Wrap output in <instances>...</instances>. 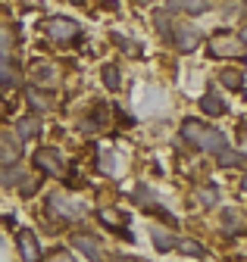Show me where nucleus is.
I'll use <instances>...</instances> for the list:
<instances>
[{
    "mask_svg": "<svg viewBox=\"0 0 247 262\" xmlns=\"http://www.w3.org/2000/svg\"><path fill=\"white\" fill-rule=\"evenodd\" d=\"M16 135H19V141H32V138H38V135H41V122H38V116H25V119H19V122H16Z\"/></svg>",
    "mask_w": 247,
    "mask_h": 262,
    "instance_id": "1a4fd4ad",
    "label": "nucleus"
},
{
    "mask_svg": "<svg viewBox=\"0 0 247 262\" xmlns=\"http://www.w3.org/2000/svg\"><path fill=\"white\" fill-rule=\"evenodd\" d=\"M241 44H244V47H247V25H244V28H241Z\"/></svg>",
    "mask_w": 247,
    "mask_h": 262,
    "instance_id": "bb28decb",
    "label": "nucleus"
},
{
    "mask_svg": "<svg viewBox=\"0 0 247 262\" xmlns=\"http://www.w3.org/2000/svg\"><path fill=\"white\" fill-rule=\"evenodd\" d=\"M50 262H72V259H69V256H66V253H56V256H53V259H50Z\"/></svg>",
    "mask_w": 247,
    "mask_h": 262,
    "instance_id": "a878e982",
    "label": "nucleus"
},
{
    "mask_svg": "<svg viewBox=\"0 0 247 262\" xmlns=\"http://www.w3.org/2000/svg\"><path fill=\"white\" fill-rule=\"evenodd\" d=\"M0 138H4V135H0ZM16 144H4V141H0V159H16Z\"/></svg>",
    "mask_w": 247,
    "mask_h": 262,
    "instance_id": "b1692460",
    "label": "nucleus"
},
{
    "mask_svg": "<svg viewBox=\"0 0 247 262\" xmlns=\"http://www.w3.org/2000/svg\"><path fill=\"white\" fill-rule=\"evenodd\" d=\"M47 209H56L59 219H78V209L69 206V200H66V196H59V193H53L50 200H47Z\"/></svg>",
    "mask_w": 247,
    "mask_h": 262,
    "instance_id": "f8f14e48",
    "label": "nucleus"
},
{
    "mask_svg": "<svg viewBox=\"0 0 247 262\" xmlns=\"http://www.w3.org/2000/svg\"><path fill=\"white\" fill-rule=\"evenodd\" d=\"M141 4H147V0H141Z\"/></svg>",
    "mask_w": 247,
    "mask_h": 262,
    "instance_id": "c756f323",
    "label": "nucleus"
},
{
    "mask_svg": "<svg viewBox=\"0 0 247 262\" xmlns=\"http://www.w3.org/2000/svg\"><path fill=\"white\" fill-rule=\"evenodd\" d=\"M181 138L188 141L191 147L203 150V153H216V156H219L222 150H229V141H225L222 131H216V128H210V125H203L197 119H184L181 122Z\"/></svg>",
    "mask_w": 247,
    "mask_h": 262,
    "instance_id": "f257e3e1",
    "label": "nucleus"
},
{
    "mask_svg": "<svg viewBox=\"0 0 247 262\" xmlns=\"http://www.w3.org/2000/svg\"><path fill=\"white\" fill-rule=\"evenodd\" d=\"M200 113H207V116H225V103L219 100V94H216V91H210V94L200 97Z\"/></svg>",
    "mask_w": 247,
    "mask_h": 262,
    "instance_id": "9b49d317",
    "label": "nucleus"
},
{
    "mask_svg": "<svg viewBox=\"0 0 247 262\" xmlns=\"http://www.w3.org/2000/svg\"><path fill=\"white\" fill-rule=\"evenodd\" d=\"M244 190H247V178H244Z\"/></svg>",
    "mask_w": 247,
    "mask_h": 262,
    "instance_id": "cd10ccee",
    "label": "nucleus"
},
{
    "mask_svg": "<svg viewBox=\"0 0 247 262\" xmlns=\"http://www.w3.org/2000/svg\"><path fill=\"white\" fill-rule=\"evenodd\" d=\"M175 247H178L181 253H188V256H203V247H200V244H194V241H178Z\"/></svg>",
    "mask_w": 247,
    "mask_h": 262,
    "instance_id": "4be33fe9",
    "label": "nucleus"
},
{
    "mask_svg": "<svg viewBox=\"0 0 247 262\" xmlns=\"http://www.w3.org/2000/svg\"><path fill=\"white\" fill-rule=\"evenodd\" d=\"M35 190H38V178H28V181L19 184V193H22V196H32Z\"/></svg>",
    "mask_w": 247,
    "mask_h": 262,
    "instance_id": "393cba45",
    "label": "nucleus"
},
{
    "mask_svg": "<svg viewBox=\"0 0 247 262\" xmlns=\"http://www.w3.org/2000/svg\"><path fill=\"white\" fill-rule=\"evenodd\" d=\"M241 10H247V4H244V0H229V4L222 7V13H225V16H238Z\"/></svg>",
    "mask_w": 247,
    "mask_h": 262,
    "instance_id": "5701e85b",
    "label": "nucleus"
},
{
    "mask_svg": "<svg viewBox=\"0 0 247 262\" xmlns=\"http://www.w3.org/2000/svg\"><path fill=\"white\" fill-rule=\"evenodd\" d=\"M25 181V169L19 162H10L7 169H0V184H22Z\"/></svg>",
    "mask_w": 247,
    "mask_h": 262,
    "instance_id": "4468645a",
    "label": "nucleus"
},
{
    "mask_svg": "<svg viewBox=\"0 0 247 262\" xmlns=\"http://www.w3.org/2000/svg\"><path fill=\"white\" fill-rule=\"evenodd\" d=\"M25 97H28V103H32V106H35L38 113L50 110V97H47V94H41L38 88H28V91H25Z\"/></svg>",
    "mask_w": 247,
    "mask_h": 262,
    "instance_id": "dca6fc26",
    "label": "nucleus"
},
{
    "mask_svg": "<svg viewBox=\"0 0 247 262\" xmlns=\"http://www.w3.org/2000/svg\"><path fill=\"white\" fill-rule=\"evenodd\" d=\"M19 84V72H16V66L7 53H0V88H16Z\"/></svg>",
    "mask_w": 247,
    "mask_h": 262,
    "instance_id": "9d476101",
    "label": "nucleus"
},
{
    "mask_svg": "<svg viewBox=\"0 0 247 262\" xmlns=\"http://www.w3.org/2000/svg\"><path fill=\"white\" fill-rule=\"evenodd\" d=\"M72 244H75V250H81L91 262H104V253H100V244L91 237V234H75L72 237Z\"/></svg>",
    "mask_w": 247,
    "mask_h": 262,
    "instance_id": "0eeeda50",
    "label": "nucleus"
},
{
    "mask_svg": "<svg viewBox=\"0 0 247 262\" xmlns=\"http://www.w3.org/2000/svg\"><path fill=\"white\" fill-rule=\"evenodd\" d=\"M35 162H38V169H41V172H47V175H53V178L63 175V159H59V153L50 150V147L38 150V153H35Z\"/></svg>",
    "mask_w": 247,
    "mask_h": 262,
    "instance_id": "39448f33",
    "label": "nucleus"
},
{
    "mask_svg": "<svg viewBox=\"0 0 247 262\" xmlns=\"http://www.w3.org/2000/svg\"><path fill=\"white\" fill-rule=\"evenodd\" d=\"M19 253H22L25 262H41V247H38V237L32 231L19 234Z\"/></svg>",
    "mask_w": 247,
    "mask_h": 262,
    "instance_id": "423d86ee",
    "label": "nucleus"
},
{
    "mask_svg": "<svg viewBox=\"0 0 247 262\" xmlns=\"http://www.w3.org/2000/svg\"><path fill=\"white\" fill-rule=\"evenodd\" d=\"M219 81H222L229 91H241V88H244V75H241L238 69H222V72H219Z\"/></svg>",
    "mask_w": 247,
    "mask_h": 262,
    "instance_id": "2eb2a0df",
    "label": "nucleus"
},
{
    "mask_svg": "<svg viewBox=\"0 0 247 262\" xmlns=\"http://www.w3.org/2000/svg\"><path fill=\"white\" fill-rule=\"evenodd\" d=\"M150 237H153V247H157L160 253H166V250H172L178 244V237L172 231H166V228H150Z\"/></svg>",
    "mask_w": 247,
    "mask_h": 262,
    "instance_id": "ddd939ff",
    "label": "nucleus"
},
{
    "mask_svg": "<svg viewBox=\"0 0 247 262\" xmlns=\"http://www.w3.org/2000/svg\"><path fill=\"white\" fill-rule=\"evenodd\" d=\"M197 200L200 206H216V200H219V190H216V184H203L197 190Z\"/></svg>",
    "mask_w": 247,
    "mask_h": 262,
    "instance_id": "a211bd4d",
    "label": "nucleus"
},
{
    "mask_svg": "<svg viewBox=\"0 0 247 262\" xmlns=\"http://www.w3.org/2000/svg\"><path fill=\"white\" fill-rule=\"evenodd\" d=\"M113 38H116V47H119V50H126L129 56H138V53H141V47H138L132 38H126V35H113Z\"/></svg>",
    "mask_w": 247,
    "mask_h": 262,
    "instance_id": "6ab92c4d",
    "label": "nucleus"
},
{
    "mask_svg": "<svg viewBox=\"0 0 247 262\" xmlns=\"http://www.w3.org/2000/svg\"><path fill=\"white\" fill-rule=\"evenodd\" d=\"M210 53L213 56H241L244 44L235 41L232 35H216V38H210Z\"/></svg>",
    "mask_w": 247,
    "mask_h": 262,
    "instance_id": "20e7f679",
    "label": "nucleus"
},
{
    "mask_svg": "<svg viewBox=\"0 0 247 262\" xmlns=\"http://www.w3.org/2000/svg\"><path fill=\"white\" fill-rule=\"evenodd\" d=\"M241 162H244V156H241V153H235V150H222V153H219V166L235 169V166H241Z\"/></svg>",
    "mask_w": 247,
    "mask_h": 262,
    "instance_id": "412c9836",
    "label": "nucleus"
},
{
    "mask_svg": "<svg viewBox=\"0 0 247 262\" xmlns=\"http://www.w3.org/2000/svg\"><path fill=\"white\" fill-rule=\"evenodd\" d=\"M100 75H104V84H107L110 91H119V66H116V62H107Z\"/></svg>",
    "mask_w": 247,
    "mask_h": 262,
    "instance_id": "f3484780",
    "label": "nucleus"
},
{
    "mask_svg": "<svg viewBox=\"0 0 247 262\" xmlns=\"http://www.w3.org/2000/svg\"><path fill=\"white\" fill-rule=\"evenodd\" d=\"M44 31H47L50 41H59V44L78 38V25H75L72 19H66V16H53V19H47V22H44Z\"/></svg>",
    "mask_w": 247,
    "mask_h": 262,
    "instance_id": "f03ea898",
    "label": "nucleus"
},
{
    "mask_svg": "<svg viewBox=\"0 0 247 262\" xmlns=\"http://www.w3.org/2000/svg\"><path fill=\"white\" fill-rule=\"evenodd\" d=\"M207 10V0H169L166 4V13H191V16H200Z\"/></svg>",
    "mask_w": 247,
    "mask_h": 262,
    "instance_id": "6e6552de",
    "label": "nucleus"
},
{
    "mask_svg": "<svg viewBox=\"0 0 247 262\" xmlns=\"http://www.w3.org/2000/svg\"><path fill=\"white\" fill-rule=\"evenodd\" d=\"M169 38H172V44H175L178 53H191V50L200 44V31H197L194 25H175Z\"/></svg>",
    "mask_w": 247,
    "mask_h": 262,
    "instance_id": "7ed1b4c3",
    "label": "nucleus"
},
{
    "mask_svg": "<svg viewBox=\"0 0 247 262\" xmlns=\"http://www.w3.org/2000/svg\"><path fill=\"white\" fill-rule=\"evenodd\" d=\"M113 262H122V259H113Z\"/></svg>",
    "mask_w": 247,
    "mask_h": 262,
    "instance_id": "c85d7f7f",
    "label": "nucleus"
},
{
    "mask_svg": "<svg viewBox=\"0 0 247 262\" xmlns=\"http://www.w3.org/2000/svg\"><path fill=\"white\" fill-rule=\"evenodd\" d=\"M222 228H225L229 234H238L241 222H238V212H235V209H225V212H222Z\"/></svg>",
    "mask_w": 247,
    "mask_h": 262,
    "instance_id": "aec40b11",
    "label": "nucleus"
}]
</instances>
